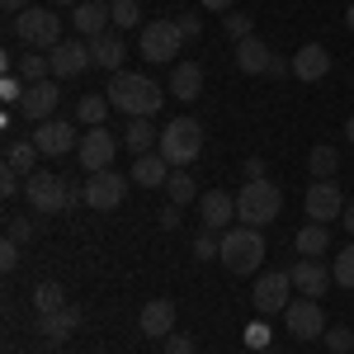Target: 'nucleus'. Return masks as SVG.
I'll list each match as a JSON object with an SVG mask.
<instances>
[{
	"mask_svg": "<svg viewBox=\"0 0 354 354\" xmlns=\"http://www.w3.org/2000/svg\"><path fill=\"white\" fill-rule=\"evenodd\" d=\"M109 104L128 118H151L165 104V85H156L147 71H113L109 76Z\"/></svg>",
	"mask_w": 354,
	"mask_h": 354,
	"instance_id": "1",
	"label": "nucleus"
},
{
	"mask_svg": "<svg viewBox=\"0 0 354 354\" xmlns=\"http://www.w3.org/2000/svg\"><path fill=\"white\" fill-rule=\"evenodd\" d=\"M10 33L24 43V53H53L62 43V19L53 5H28L19 19H10Z\"/></svg>",
	"mask_w": 354,
	"mask_h": 354,
	"instance_id": "2",
	"label": "nucleus"
},
{
	"mask_svg": "<svg viewBox=\"0 0 354 354\" xmlns=\"http://www.w3.org/2000/svg\"><path fill=\"white\" fill-rule=\"evenodd\" d=\"M218 260L232 274H255L265 265V236H260V227H245V222L227 227V232H222V255Z\"/></svg>",
	"mask_w": 354,
	"mask_h": 354,
	"instance_id": "3",
	"label": "nucleus"
},
{
	"mask_svg": "<svg viewBox=\"0 0 354 354\" xmlns=\"http://www.w3.org/2000/svg\"><path fill=\"white\" fill-rule=\"evenodd\" d=\"M156 151H161V156L175 165V170H185V165L198 161V151H203V123H198V118H189V113L170 118V123L161 128Z\"/></svg>",
	"mask_w": 354,
	"mask_h": 354,
	"instance_id": "4",
	"label": "nucleus"
},
{
	"mask_svg": "<svg viewBox=\"0 0 354 354\" xmlns=\"http://www.w3.org/2000/svg\"><path fill=\"white\" fill-rule=\"evenodd\" d=\"M279 208H283V189L274 180H245L236 194V222H245V227H270Z\"/></svg>",
	"mask_w": 354,
	"mask_h": 354,
	"instance_id": "5",
	"label": "nucleus"
},
{
	"mask_svg": "<svg viewBox=\"0 0 354 354\" xmlns=\"http://www.w3.org/2000/svg\"><path fill=\"white\" fill-rule=\"evenodd\" d=\"M180 28H175V19H151V24H142V33H137V53H142V62H151V66H170L175 57H180Z\"/></svg>",
	"mask_w": 354,
	"mask_h": 354,
	"instance_id": "6",
	"label": "nucleus"
},
{
	"mask_svg": "<svg viewBox=\"0 0 354 354\" xmlns=\"http://www.w3.org/2000/svg\"><path fill=\"white\" fill-rule=\"evenodd\" d=\"M24 198L33 213H62V208H71V189H66V180L53 175V170H33L24 180Z\"/></svg>",
	"mask_w": 354,
	"mask_h": 354,
	"instance_id": "7",
	"label": "nucleus"
},
{
	"mask_svg": "<svg viewBox=\"0 0 354 354\" xmlns=\"http://www.w3.org/2000/svg\"><path fill=\"white\" fill-rule=\"evenodd\" d=\"M48 62H53V81H76V76H85L95 66L90 38H62L53 53H48Z\"/></svg>",
	"mask_w": 354,
	"mask_h": 354,
	"instance_id": "8",
	"label": "nucleus"
},
{
	"mask_svg": "<svg viewBox=\"0 0 354 354\" xmlns=\"http://www.w3.org/2000/svg\"><path fill=\"white\" fill-rule=\"evenodd\" d=\"M128 175H118V170H95L90 180H85V208H95V213H113L123 198H128Z\"/></svg>",
	"mask_w": 354,
	"mask_h": 354,
	"instance_id": "9",
	"label": "nucleus"
},
{
	"mask_svg": "<svg viewBox=\"0 0 354 354\" xmlns=\"http://www.w3.org/2000/svg\"><path fill=\"white\" fill-rule=\"evenodd\" d=\"M288 293H293L288 270H265L260 279H255L250 302H255V312H260V317H274V312H288Z\"/></svg>",
	"mask_w": 354,
	"mask_h": 354,
	"instance_id": "10",
	"label": "nucleus"
},
{
	"mask_svg": "<svg viewBox=\"0 0 354 354\" xmlns=\"http://www.w3.org/2000/svg\"><path fill=\"white\" fill-rule=\"evenodd\" d=\"M302 208H307V218H312V222L330 227L335 218H345V194H340L335 180H312V189H307V198H302Z\"/></svg>",
	"mask_w": 354,
	"mask_h": 354,
	"instance_id": "11",
	"label": "nucleus"
},
{
	"mask_svg": "<svg viewBox=\"0 0 354 354\" xmlns=\"http://www.w3.org/2000/svg\"><path fill=\"white\" fill-rule=\"evenodd\" d=\"M118 137L109 133V128H90V133L81 137V147H76V156H81V165L95 175V170H113V156H118Z\"/></svg>",
	"mask_w": 354,
	"mask_h": 354,
	"instance_id": "12",
	"label": "nucleus"
},
{
	"mask_svg": "<svg viewBox=\"0 0 354 354\" xmlns=\"http://www.w3.org/2000/svg\"><path fill=\"white\" fill-rule=\"evenodd\" d=\"M198 222H203V232H227V227H236V194L227 189H208L198 194Z\"/></svg>",
	"mask_w": 354,
	"mask_h": 354,
	"instance_id": "13",
	"label": "nucleus"
},
{
	"mask_svg": "<svg viewBox=\"0 0 354 354\" xmlns=\"http://www.w3.org/2000/svg\"><path fill=\"white\" fill-rule=\"evenodd\" d=\"M57 104H62V81H38L24 90L19 113H24L28 123H48V118H57Z\"/></svg>",
	"mask_w": 354,
	"mask_h": 354,
	"instance_id": "14",
	"label": "nucleus"
},
{
	"mask_svg": "<svg viewBox=\"0 0 354 354\" xmlns=\"http://www.w3.org/2000/svg\"><path fill=\"white\" fill-rule=\"evenodd\" d=\"M283 322H288V330H293V340H317V335H326V317H322V302L317 298L288 302Z\"/></svg>",
	"mask_w": 354,
	"mask_h": 354,
	"instance_id": "15",
	"label": "nucleus"
},
{
	"mask_svg": "<svg viewBox=\"0 0 354 354\" xmlns=\"http://www.w3.org/2000/svg\"><path fill=\"white\" fill-rule=\"evenodd\" d=\"M33 142H38V151H43V156H66V151H76V147H81V137H76V128H71L66 118L33 123Z\"/></svg>",
	"mask_w": 354,
	"mask_h": 354,
	"instance_id": "16",
	"label": "nucleus"
},
{
	"mask_svg": "<svg viewBox=\"0 0 354 354\" xmlns=\"http://www.w3.org/2000/svg\"><path fill=\"white\" fill-rule=\"evenodd\" d=\"M288 279H293V288H298V293H307V298H317V302L326 298L330 283H335V274H330L322 260H307V255H302L298 265L288 270Z\"/></svg>",
	"mask_w": 354,
	"mask_h": 354,
	"instance_id": "17",
	"label": "nucleus"
},
{
	"mask_svg": "<svg viewBox=\"0 0 354 354\" xmlns=\"http://www.w3.org/2000/svg\"><path fill=\"white\" fill-rule=\"evenodd\" d=\"M137 330H142L147 340H165V335H175V302H170V298H151V302H142Z\"/></svg>",
	"mask_w": 354,
	"mask_h": 354,
	"instance_id": "18",
	"label": "nucleus"
},
{
	"mask_svg": "<svg viewBox=\"0 0 354 354\" xmlns=\"http://www.w3.org/2000/svg\"><path fill=\"white\" fill-rule=\"evenodd\" d=\"M71 28H76L81 38H100L104 28H113V10H109V0H81V5L71 10Z\"/></svg>",
	"mask_w": 354,
	"mask_h": 354,
	"instance_id": "19",
	"label": "nucleus"
},
{
	"mask_svg": "<svg viewBox=\"0 0 354 354\" xmlns=\"http://www.w3.org/2000/svg\"><path fill=\"white\" fill-rule=\"evenodd\" d=\"M165 90H170L180 104H194V100L203 95V66H194V62L170 66V81H165Z\"/></svg>",
	"mask_w": 354,
	"mask_h": 354,
	"instance_id": "20",
	"label": "nucleus"
},
{
	"mask_svg": "<svg viewBox=\"0 0 354 354\" xmlns=\"http://www.w3.org/2000/svg\"><path fill=\"white\" fill-rule=\"evenodd\" d=\"M170 170H175V165L165 161L161 151H147V156H137V161H133L128 180H133V185H142V189H161L165 180H170Z\"/></svg>",
	"mask_w": 354,
	"mask_h": 354,
	"instance_id": "21",
	"label": "nucleus"
},
{
	"mask_svg": "<svg viewBox=\"0 0 354 354\" xmlns=\"http://www.w3.org/2000/svg\"><path fill=\"white\" fill-rule=\"evenodd\" d=\"M326 71H330V53L322 48V43H307V48L293 53V76H298V81L312 85V81H322Z\"/></svg>",
	"mask_w": 354,
	"mask_h": 354,
	"instance_id": "22",
	"label": "nucleus"
},
{
	"mask_svg": "<svg viewBox=\"0 0 354 354\" xmlns=\"http://www.w3.org/2000/svg\"><path fill=\"white\" fill-rule=\"evenodd\" d=\"M270 62H274L270 43H260V38H255V33H250V38H241V43H236V66H241L245 76H265V71H270Z\"/></svg>",
	"mask_w": 354,
	"mask_h": 354,
	"instance_id": "23",
	"label": "nucleus"
},
{
	"mask_svg": "<svg viewBox=\"0 0 354 354\" xmlns=\"http://www.w3.org/2000/svg\"><path fill=\"white\" fill-rule=\"evenodd\" d=\"M90 53H95V66H104V71H123V57H128V43L118 38V33H100V38H90Z\"/></svg>",
	"mask_w": 354,
	"mask_h": 354,
	"instance_id": "24",
	"label": "nucleus"
},
{
	"mask_svg": "<svg viewBox=\"0 0 354 354\" xmlns=\"http://www.w3.org/2000/svg\"><path fill=\"white\" fill-rule=\"evenodd\" d=\"M293 250L298 255H307V260H322L330 250V227H322V222H307L298 236H293Z\"/></svg>",
	"mask_w": 354,
	"mask_h": 354,
	"instance_id": "25",
	"label": "nucleus"
},
{
	"mask_svg": "<svg viewBox=\"0 0 354 354\" xmlns=\"http://www.w3.org/2000/svg\"><path fill=\"white\" fill-rule=\"evenodd\" d=\"M76 326H81V312H76V307H62V312L38 317V335H43V340H66Z\"/></svg>",
	"mask_w": 354,
	"mask_h": 354,
	"instance_id": "26",
	"label": "nucleus"
},
{
	"mask_svg": "<svg viewBox=\"0 0 354 354\" xmlns=\"http://www.w3.org/2000/svg\"><path fill=\"white\" fill-rule=\"evenodd\" d=\"M38 156H43V151H38V142H33V137H28V142H10V147H5V170H15V175H33V170H38Z\"/></svg>",
	"mask_w": 354,
	"mask_h": 354,
	"instance_id": "27",
	"label": "nucleus"
},
{
	"mask_svg": "<svg viewBox=\"0 0 354 354\" xmlns=\"http://www.w3.org/2000/svg\"><path fill=\"white\" fill-rule=\"evenodd\" d=\"M156 142H161V133L151 128V118H128V133H123V147H128L133 156H147V151H156Z\"/></svg>",
	"mask_w": 354,
	"mask_h": 354,
	"instance_id": "28",
	"label": "nucleus"
},
{
	"mask_svg": "<svg viewBox=\"0 0 354 354\" xmlns=\"http://www.w3.org/2000/svg\"><path fill=\"white\" fill-rule=\"evenodd\" d=\"M62 307H71V302H66V288H62L57 279H43V283L33 288V312L48 317V312H62Z\"/></svg>",
	"mask_w": 354,
	"mask_h": 354,
	"instance_id": "29",
	"label": "nucleus"
},
{
	"mask_svg": "<svg viewBox=\"0 0 354 354\" xmlns=\"http://www.w3.org/2000/svg\"><path fill=\"white\" fill-rule=\"evenodd\" d=\"M307 170H312V180H335V170H340V151H335L330 142H317L312 156H307Z\"/></svg>",
	"mask_w": 354,
	"mask_h": 354,
	"instance_id": "30",
	"label": "nucleus"
},
{
	"mask_svg": "<svg viewBox=\"0 0 354 354\" xmlns=\"http://www.w3.org/2000/svg\"><path fill=\"white\" fill-rule=\"evenodd\" d=\"M15 76L24 85H38V81H53V62L43 53H24L19 57V66H15Z\"/></svg>",
	"mask_w": 354,
	"mask_h": 354,
	"instance_id": "31",
	"label": "nucleus"
},
{
	"mask_svg": "<svg viewBox=\"0 0 354 354\" xmlns=\"http://www.w3.org/2000/svg\"><path fill=\"white\" fill-rule=\"evenodd\" d=\"M109 95H85L81 104H76V118H81L85 128H104V118H109Z\"/></svg>",
	"mask_w": 354,
	"mask_h": 354,
	"instance_id": "32",
	"label": "nucleus"
},
{
	"mask_svg": "<svg viewBox=\"0 0 354 354\" xmlns=\"http://www.w3.org/2000/svg\"><path fill=\"white\" fill-rule=\"evenodd\" d=\"M165 194H170V203H180V208L198 203V185H194L185 170H170V180H165Z\"/></svg>",
	"mask_w": 354,
	"mask_h": 354,
	"instance_id": "33",
	"label": "nucleus"
},
{
	"mask_svg": "<svg viewBox=\"0 0 354 354\" xmlns=\"http://www.w3.org/2000/svg\"><path fill=\"white\" fill-rule=\"evenodd\" d=\"M330 274H335V283H340V288H354V241L345 245V250H335Z\"/></svg>",
	"mask_w": 354,
	"mask_h": 354,
	"instance_id": "34",
	"label": "nucleus"
},
{
	"mask_svg": "<svg viewBox=\"0 0 354 354\" xmlns=\"http://www.w3.org/2000/svg\"><path fill=\"white\" fill-rule=\"evenodd\" d=\"M109 10H113V28H137L142 24V5H137V0H113Z\"/></svg>",
	"mask_w": 354,
	"mask_h": 354,
	"instance_id": "35",
	"label": "nucleus"
},
{
	"mask_svg": "<svg viewBox=\"0 0 354 354\" xmlns=\"http://www.w3.org/2000/svg\"><path fill=\"white\" fill-rule=\"evenodd\" d=\"M218 255H222L218 232H198V236H194V260H218Z\"/></svg>",
	"mask_w": 354,
	"mask_h": 354,
	"instance_id": "36",
	"label": "nucleus"
},
{
	"mask_svg": "<svg viewBox=\"0 0 354 354\" xmlns=\"http://www.w3.org/2000/svg\"><path fill=\"white\" fill-rule=\"evenodd\" d=\"M222 33H227L232 43H241V38H250V15H241V10L222 15Z\"/></svg>",
	"mask_w": 354,
	"mask_h": 354,
	"instance_id": "37",
	"label": "nucleus"
},
{
	"mask_svg": "<svg viewBox=\"0 0 354 354\" xmlns=\"http://www.w3.org/2000/svg\"><path fill=\"white\" fill-rule=\"evenodd\" d=\"M326 345H330V354H350L354 350V330L350 326H330L326 330Z\"/></svg>",
	"mask_w": 354,
	"mask_h": 354,
	"instance_id": "38",
	"label": "nucleus"
},
{
	"mask_svg": "<svg viewBox=\"0 0 354 354\" xmlns=\"http://www.w3.org/2000/svg\"><path fill=\"white\" fill-rule=\"evenodd\" d=\"M33 232H38V227H33V222L28 218H10V227H5V236H10V241H33Z\"/></svg>",
	"mask_w": 354,
	"mask_h": 354,
	"instance_id": "39",
	"label": "nucleus"
},
{
	"mask_svg": "<svg viewBox=\"0 0 354 354\" xmlns=\"http://www.w3.org/2000/svg\"><path fill=\"white\" fill-rule=\"evenodd\" d=\"M165 354H198V345H194V335H165Z\"/></svg>",
	"mask_w": 354,
	"mask_h": 354,
	"instance_id": "40",
	"label": "nucleus"
},
{
	"mask_svg": "<svg viewBox=\"0 0 354 354\" xmlns=\"http://www.w3.org/2000/svg\"><path fill=\"white\" fill-rule=\"evenodd\" d=\"M175 28H180V38H185V43H194V38L203 33V19H198V15H180Z\"/></svg>",
	"mask_w": 354,
	"mask_h": 354,
	"instance_id": "41",
	"label": "nucleus"
},
{
	"mask_svg": "<svg viewBox=\"0 0 354 354\" xmlns=\"http://www.w3.org/2000/svg\"><path fill=\"white\" fill-rule=\"evenodd\" d=\"M24 90H28V85L19 81L15 71H10V76H5V85H0V95H5V104H19V100H24Z\"/></svg>",
	"mask_w": 354,
	"mask_h": 354,
	"instance_id": "42",
	"label": "nucleus"
},
{
	"mask_svg": "<svg viewBox=\"0 0 354 354\" xmlns=\"http://www.w3.org/2000/svg\"><path fill=\"white\" fill-rule=\"evenodd\" d=\"M245 345H250V350H265V345H270V326H265V322H250V326H245Z\"/></svg>",
	"mask_w": 354,
	"mask_h": 354,
	"instance_id": "43",
	"label": "nucleus"
},
{
	"mask_svg": "<svg viewBox=\"0 0 354 354\" xmlns=\"http://www.w3.org/2000/svg\"><path fill=\"white\" fill-rule=\"evenodd\" d=\"M0 270L5 274L19 270V241H10V236H5V245H0Z\"/></svg>",
	"mask_w": 354,
	"mask_h": 354,
	"instance_id": "44",
	"label": "nucleus"
},
{
	"mask_svg": "<svg viewBox=\"0 0 354 354\" xmlns=\"http://www.w3.org/2000/svg\"><path fill=\"white\" fill-rule=\"evenodd\" d=\"M180 213H185V208H180V203H165L161 213H156V222H161L165 232H175V227H180Z\"/></svg>",
	"mask_w": 354,
	"mask_h": 354,
	"instance_id": "45",
	"label": "nucleus"
},
{
	"mask_svg": "<svg viewBox=\"0 0 354 354\" xmlns=\"http://www.w3.org/2000/svg\"><path fill=\"white\" fill-rule=\"evenodd\" d=\"M265 76H274V81H283V76H293V62H288V57H274V62H270V71H265Z\"/></svg>",
	"mask_w": 354,
	"mask_h": 354,
	"instance_id": "46",
	"label": "nucleus"
},
{
	"mask_svg": "<svg viewBox=\"0 0 354 354\" xmlns=\"http://www.w3.org/2000/svg\"><path fill=\"white\" fill-rule=\"evenodd\" d=\"M245 180H265V161H260V156L245 161Z\"/></svg>",
	"mask_w": 354,
	"mask_h": 354,
	"instance_id": "47",
	"label": "nucleus"
},
{
	"mask_svg": "<svg viewBox=\"0 0 354 354\" xmlns=\"http://www.w3.org/2000/svg\"><path fill=\"white\" fill-rule=\"evenodd\" d=\"M0 5H5V15H10V19H19V15L28 10V0H0Z\"/></svg>",
	"mask_w": 354,
	"mask_h": 354,
	"instance_id": "48",
	"label": "nucleus"
},
{
	"mask_svg": "<svg viewBox=\"0 0 354 354\" xmlns=\"http://www.w3.org/2000/svg\"><path fill=\"white\" fill-rule=\"evenodd\" d=\"M203 10H213V15H232V0H198Z\"/></svg>",
	"mask_w": 354,
	"mask_h": 354,
	"instance_id": "49",
	"label": "nucleus"
},
{
	"mask_svg": "<svg viewBox=\"0 0 354 354\" xmlns=\"http://www.w3.org/2000/svg\"><path fill=\"white\" fill-rule=\"evenodd\" d=\"M340 222H345V232L354 236V203H345V218H340Z\"/></svg>",
	"mask_w": 354,
	"mask_h": 354,
	"instance_id": "50",
	"label": "nucleus"
},
{
	"mask_svg": "<svg viewBox=\"0 0 354 354\" xmlns=\"http://www.w3.org/2000/svg\"><path fill=\"white\" fill-rule=\"evenodd\" d=\"M345 28H350V33H354V5H350V10H345Z\"/></svg>",
	"mask_w": 354,
	"mask_h": 354,
	"instance_id": "51",
	"label": "nucleus"
},
{
	"mask_svg": "<svg viewBox=\"0 0 354 354\" xmlns=\"http://www.w3.org/2000/svg\"><path fill=\"white\" fill-rule=\"evenodd\" d=\"M345 137H350V147H354V113H350V123H345Z\"/></svg>",
	"mask_w": 354,
	"mask_h": 354,
	"instance_id": "52",
	"label": "nucleus"
},
{
	"mask_svg": "<svg viewBox=\"0 0 354 354\" xmlns=\"http://www.w3.org/2000/svg\"><path fill=\"white\" fill-rule=\"evenodd\" d=\"M57 5H71V10H76V5H81V0H53V10H57Z\"/></svg>",
	"mask_w": 354,
	"mask_h": 354,
	"instance_id": "53",
	"label": "nucleus"
},
{
	"mask_svg": "<svg viewBox=\"0 0 354 354\" xmlns=\"http://www.w3.org/2000/svg\"><path fill=\"white\" fill-rule=\"evenodd\" d=\"M255 354H283V350H274V345H265V350H255Z\"/></svg>",
	"mask_w": 354,
	"mask_h": 354,
	"instance_id": "54",
	"label": "nucleus"
},
{
	"mask_svg": "<svg viewBox=\"0 0 354 354\" xmlns=\"http://www.w3.org/2000/svg\"><path fill=\"white\" fill-rule=\"evenodd\" d=\"M109 5H113V0H109Z\"/></svg>",
	"mask_w": 354,
	"mask_h": 354,
	"instance_id": "55",
	"label": "nucleus"
}]
</instances>
